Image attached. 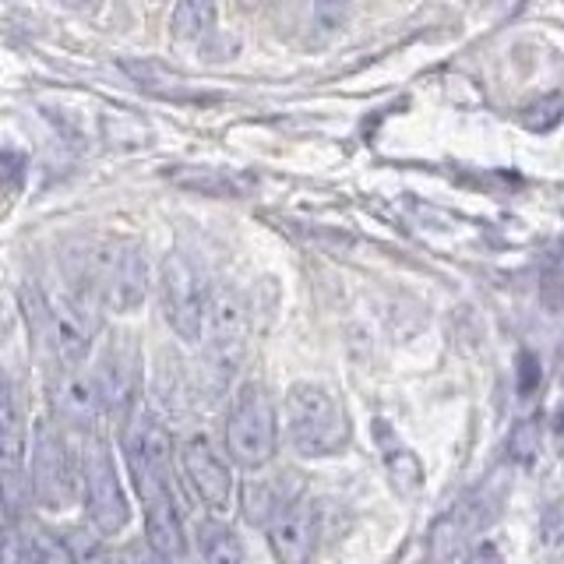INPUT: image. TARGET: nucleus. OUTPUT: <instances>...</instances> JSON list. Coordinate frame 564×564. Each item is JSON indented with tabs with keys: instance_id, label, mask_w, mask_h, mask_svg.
I'll use <instances>...</instances> for the list:
<instances>
[{
	"instance_id": "nucleus-1",
	"label": "nucleus",
	"mask_w": 564,
	"mask_h": 564,
	"mask_svg": "<svg viewBox=\"0 0 564 564\" xmlns=\"http://www.w3.org/2000/svg\"><path fill=\"white\" fill-rule=\"evenodd\" d=\"M70 293L96 311L134 314L152 290L145 247L117 237L78 240L64 258Z\"/></svg>"
},
{
	"instance_id": "nucleus-11",
	"label": "nucleus",
	"mask_w": 564,
	"mask_h": 564,
	"mask_svg": "<svg viewBox=\"0 0 564 564\" xmlns=\"http://www.w3.org/2000/svg\"><path fill=\"white\" fill-rule=\"evenodd\" d=\"M181 469L187 476L191 490L205 501L208 511H229L237 498L234 466L223 452L212 445L205 434H191L181 445Z\"/></svg>"
},
{
	"instance_id": "nucleus-23",
	"label": "nucleus",
	"mask_w": 564,
	"mask_h": 564,
	"mask_svg": "<svg viewBox=\"0 0 564 564\" xmlns=\"http://www.w3.org/2000/svg\"><path fill=\"white\" fill-rule=\"evenodd\" d=\"M540 378H543V370H540V357L536 352H529L522 349L519 352V360H516V388H519V395L529 399L540 388Z\"/></svg>"
},
{
	"instance_id": "nucleus-8",
	"label": "nucleus",
	"mask_w": 564,
	"mask_h": 564,
	"mask_svg": "<svg viewBox=\"0 0 564 564\" xmlns=\"http://www.w3.org/2000/svg\"><path fill=\"white\" fill-rule=\"evenodd\" d=\"M198 343H205L208 375L216 378V384H226L240 370L243 349H247V311L237 293H229V290L208 293Z\"/></svg>"
},
{
	"instance_id": "nucleus-21",
	"label": "nucleus",
	"mask_w": 564,
	"mask_h": 564,
	"mask_svg": "<svg viewBox=\"0 0 564 564\" xmlns=\"http://www.w3.org/2000/svg\"><path fill=\"white\" fill-rule=\"evenodd\" d=\"M557 120H561V93L543 96L522 110V123L529 131H551V128H557Z\"/></svg>"
},
{
	"instance_id": "nucleus-9",
	"label": "nucleus",
	"mask_w": 564,
	"mask_h": 564,
	"mask_svg": "<svg viewBox=\"0 0 564 564\" xmlns=\"http://www.w3.org/2000/svg\"><path fill=\"white\" fill-rule=\"evenodd\" d=\"M159 300H163V317L176 332V339L198 343L202 339V317L208 304V286L202 269L187 254H170L159 275Z\"/></svg>"
},
{
	"instance_id": "nucleus-14",
	"label": "nucleus",
	"mask_w": 564,
	"mask_h": 564,
	"mask_svg": "<svg viewBox=\"0 0 564 564\" xmlns=\"http://www.w3.org/2000/svg\"><path fill=\"white\" fill-rule=\"evenodd\" d=\"M269 546L279 561L286 564H304L314 546H317V536H322V511L314 505H304V501H293L282 516H275L269 525Z\"/></svg>"
},
{
	"instance_id": "nucleus-25",
	"label": "nucleus",
	"mask_w": 564,
	"mask_h": 564,
	"mask_svg": "<svg viewBox=\"0 0 564 564\" xmlns=\"http://www.w3.org/2000/svg\"><path fill=\"white\" fill-rule=\"evenodd\" d=\"M67 8H82V4H88V0H64Z\"/></svg>"
},
{
	"instance_id": "nucleus-6",
	"label": "nucleus",
	"mask_w": 564,
	"mask_h": 564,
	"mask_svg": "<svg viewBox=\"0 0 564 564\" xmlns=\"http://www.w3.org/2000/svg\"><path fill=\"white\" fill-rule=\"evenodd\" d=\"M78 501L85 505V516L102 536H117L131 525V501L123 490L117 458L106 445V437L88 431L85 452L78 458Z\"/></svg>"
},
{
	"instance_id": "nucleus-24",
	"label": "nucleus",
	"mask_w": 564,
	"mask_h": 564,
	"mask_svg": "<svg viewBox=\"0 0 564 564\" xmlns=\"http://www.w3.org/2000/svg\"><path fill=\"white\" fill-rule=\"evenodd\" d=\"M0 522H8V487L0 480Z\"/></svg>"
},
{
	"instance_id": "nucleus-22",
	"label": "nucleus",
	"mask_w": 564,
	"mask_h": 564,
	"mask_svg": "<svg viewBox=\"0 0 564 564\" xmlns=\"http://www.w3.org/2000/svg\"><path fill=\"white\" fill-rule=\"evenodd\" d=\"M508 448H511V455L519 458V463H533L536 452H540V427H536V420H522L519 427L511 431Z\"/></svg>"
},
{
	"instance_id": "nucleus-17",
	"label": "nucleus",
	"mask_w": 564,
	"mask_h": 564,
	"mask_svg": "<svg viewBox=\"0 0 564 564\" xmlns=\"http://www.w3.org/2000/svg\"><path fill=\"white\" fill-rule=\"evenodd\" d=\"M378 445H381V455H384V466H388V476H392V487L399 494H416L420 484H423V466L420 458L402 445V441L384 427V423L378 420Z\"/></svg>"
},
{
	"instance_id": "nucleus-16",
	"label": "nucleus",
	"mask_w": 564,
	"mask_h": 564,
	"mask_svg": "<svg viewBox=\"0 0 564 564\" xmlns=\"http://www.w3.org/2000/svg\"><path fill=\"white\" fill-rule=\"evenodd\" d=\"M22 466H25V423H22V410H18L14 388L4 370H0V480H4L8 490L22 484Z\"/></svg>"
},
{
	"instance_id": "nucleus-2",
	"label": "nucleus",
	"mask_w": 564,
	"mask_h": 564,
	"mask_svg": "<svg viewBox=\"0 0 564 564\" xmlns=\"http://www.w3.org/2000/svg\"><path fill=\"white\" fill-rule=\"evenodd\" d=\"M25 328L35 346L46 349L50 364L57 367H85L93 357V343L99 332V311L85 304L75 293L50 296L40 286L22 290Z\"/></svg>"
},
{
	"instance_id": "nucleus-18",
	"label": "nucleus",
	"mask_w": 564,
	"mask_h": 564,
	"mask_svg": "<svg viewBox=\"0 0 564 564\" xmlns=\"http://www.w3.org/2000/svg\"><path fill=\"white\" fill-rule=\"evenodd\" d=\"M219 4L216 0H176L170 14V35L181 43H198L216 32Z\"/></svg>"
},
{
	"instance_id": "nucleus-3",
	"label": "nucleus",
	"mask_w": 564,
	"mask_h": 564,
	"mask_svg": "<svg viewBox=\"0 0 564 564\" xmlns=\"http://www.w3.org/2000/svg\"><path fill=\"white\" fill-rule=\"evenodd\" d=\"M282 427L296 455L335 458L352 445V420L346 402L322 381H296L282 399Z\"/></svg>"
},
{
	"instance_id": "nucleus-4",
	"label": "nucleus",
	"mask_w": 564,
	"mask_h": 564,
	"mask_svg": "<svg viewBox=\"0 0 564 564\" xmlns=\"http://www.w3.org/2000/svg\"><path fill=\"white\" fill-rule=\"evenodd\" d=\"M123 437V458H128L131 484L141 498L145 511L176 508L173 494V437L163 427V420L152 416L149 410H134L120 423Z\"/></svg>"
},
{
	"instance_id": "nucleus-10",
	"label": "nucleus",
	"mask_w": 564,
	"mask_h": 564,
	"mask_svg": "<svg viewBox=\"0 0 564 564\" xmlns=\"http://www.w3.org/2000/svg\"><path fill=\"white\" fill-rule=\"evenodd\" d=\"M96 392L102 402V413H110L117 423H123L141 392V349L131 332H117L106 349L99 352L96 370H93Z\"/></svg>"
},
{
	"instance_id": "nucleus-15",
	"label": "nucleus",
	"mask_w": 564,
	"mask_h": 564,
	"mask_svg": "<svg viewBox=\"0 0 564 564\" xmlns=\"http://www.w3.org/2000/svg\"><path fill=\"white\" fill-rule=\"evenodd\" d=\"M166 181L181 191L198 194V198H247L254 181L229 166H166Z\"/></svg>"
},
{
	"instance_id": "nucleus-7",
	"label": "nucleus",
	"mask_w": 564,
	"mask_h": 564,
	"mask_svg": "<svg viewBox=\"0 0 564 564\" xmlns=\"http://www.w3.org/2000/svg\"><path fill=\"white\" fill-rule=\"evenodd\" d=\"M32 501L46 511H67L78 501V458L61 423L40 416L32 423Z\"/></svg>"
},
{
	"instance_id": "nucleus-13",
	"label": "nucleus",
	"mask_w": 564,
	"mask_h": 564,
	"mask_svg": "<svg viewBox=\"0 0 564 564\" xmlns=\"http://www.w3.org/2000/svg\"><path fill=\"white\" fill-rule=\"evenodd\" d=\"M251 473H258V469H251ZM300 494H304V476H300L296 469L258 473L254 480H247V487L240 494L243 519L251 525H269L293 501H300Z\"/></svg>"
},
{
	"instance_id": "nucleus-20",
	"label": "nucleus",
	"mask_w": 564,
	"mask_h": 564,
	"mask_svg": "<svg viewBox=\"0 0 564 564\" xmlns=\"http://www.w3.org/2000/svg\"><path fill=\"white\" fill-rule=\"evenodd\" d=\"M349 0H307V22L317 35H335L346 25Z\"/></svg>"
},
{
	"instance_id": "nucleus-12",
	"label": "nucleus",
	"mask_w": 564,
	"mask_h": 564,
	"mask_svg": "<svg viewBox=\"0 0 564 564\" xmlns=\"http://www.w3.org/2000/svg\"><path fill=\"white\" fill-rule=\"evenodd\" d=\"M50 405L57 420L70 431H96V423L102 416V402L96 392V381L93 375H82V367H57L53 364V375H50Z\"/></svg>"
},
{
	"instance_id": "nucleus-19",
	"label": "nucleus",
	"mask_w": 564,
	"mask_h": 564,
	"mask_svg": "<svg viewBox=\"0 0 564 564\" xmlns=\"http://www.w3.org/2000/svg\"><path fill=\"white\" fill-rule=\"evenodd\" d=\"M198 554L212 564H237V561H243V543L226 522H202L198 525Z\"/></svg>"
},
{
	"instance_id": "nucleus-5",
	"label": "nucleus",
	"mask_w": 564,
	"mask_h": 564,
	"mask_svg": "<svg viewBox=\"0 0 564 564\" xmlns=\"http://www.w3.org/2000/svg\"><path fill=\"white\" fill-rule=\"evenodd\" d=\"M226 455L243 469H264L275 458L279 416L272 392L261 381L247 378L234 388L226 410Z\"/></svg>"
}]
</instances>
